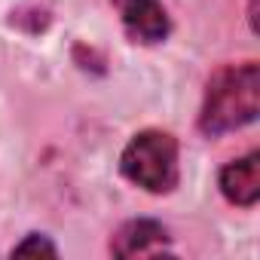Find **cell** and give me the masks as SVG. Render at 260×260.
<instances>
[{
	"instance_id": "obj_3",
	"label": "cell",
	"mask_w": 260,
	"mask_h": 260,
	"mask_svg": "<svg viewBox=\"0 0 260 260\" xmlns=\"http://www.w3.org/2000/svg\"><path fill=\"white\" fill-rule=\"evenodd\" d=\"M110 4L119 13L122 31L128 34L132 43L156 46V43H166V37L172 34L169 13L159 0H110Z\"/></svg>"
},
{
	"instance_id": "obj_6",
	"label": "cell",
	"mask_w": 260,
	"mask_h": 260,
	"mask_svg": "<svg viewBox=\"0 0 260 260\" xmlns=\"http://www.w3.org/2000/svg\"><path fill=\"white\" fill-rule=\"evenodd\" d=\"M13 257H58V245L46 233H28L19 245L10 251Z\"/></svg>"
},
{
	"instance_id": "obj_4",
	"label": "cell",
	"mask_w": 260,
	"mask_h": 260,
	"mask_svg": "<svg viewBox=\"0 0 260 260\" xmlns=\"http://www.w3.org/2000/svg\"><path fill=\"white\" fill-rule=\"evenodd\" d=\"M169 230L166 223L153 217H132L125 220L113 239H110V254L113 257H141V254H169Z\"/></svg>"
},
{
	"instance_id": "obj_5",
	"label": "cell",
	"mask_w": 260,
	"mask_h": 260,
	"mask_svg": "<svg viewBox=\"0 0 260 260\" xmlns=\"http://www.w3.org/2000/svg\"><path fill=\"white\" fill-rule=\"evenodd\" d=\"M217 187H220V196L230 205L254 208L257 199H260V153L251 150L248 156L226 162L217 172Z\"/></svg>"
},
{
	"instance_id": "obj_1",
	"label": "cell",
	"mask_w": 260,
	"mask_h": 260,
	"mask_svg": "<svg viewBox=\"0 0 260 260\" xmlns=\"http://www.w3.org/2000/svg\"><path fill=\"white\" fill-rule=\"evenodd\" d=\"M260 113V68L257 61L223 64L208 77L199 107V132L205 138H223L251 125Z\"/></svg>"
},
{
	"instance_id": "obj_2",
	"label": "cell",
	"mask_w": 260,
	"mask_h": 260,
	"mask_svg": "<svg viewBox=\"0 0 260 260\" xmlns=\"http://www.w3.org/2000/svg\"><path fill=\"white\" fill-rule=\"evenodd\" d=\"M119 175L144 193H172L181 181L175 135L159 132V128H144V132L132 135L119 153Z\"/></svg>"
}]
</instances>
